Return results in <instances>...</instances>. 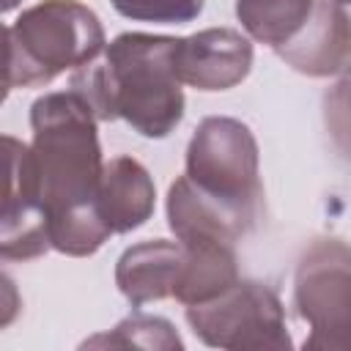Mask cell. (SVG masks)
Here are the masks:
<instances>
[{
	"label": "cell",
	"mask_w": 351,
	"mask_h": 351,
	"mask_svg": "<svg viewBox=\"0 0 351 351\" xmlns=\"http://www.w3.org/2000/svg\"><path fill=\"white\" fill-rule=\"evenodd\" d=\"M293 307L310 324L304 348L351 351V247L340 239H318L299 258L293 274Z\"/></svg>",
	"instance_id": "5"
},
{
	"label": "cell",
	"mask_w": 351,
	"mask_h": 351,
	"mask_svg": "<svg viewBox=\"0 0 351 351\" xmlns=\"http://www.w3.org/2000/svg\"><path fill=\"white\" fill-rule=\"evenodd\" d=\"M156 206L151 173L132 156L104 162L99 184V211L112 233H129L145 225Z\"/></svg>",
	"instance_id": "11"
},
{
	"label": "cell",
	"mask_w": 351,
	"mask_h": 351,
	"mask_svg": "<svg viewBox=\"0 0 351 351\" xmlns=\"http://www.w3.org/2000/svg\"><path fill=\"white\" fill-rule=\"evenodd\" d=\"M162 348V351H173V348H184V340L178 337L176 326L167 318L159 315H143L134 313L129 318H123L115 329L96 335L90 340L82 343V348Z\"/></svg>",
	"instance_id": "15"
},
{
	"label": "cell",
	"mask_w": 351,
	"mask_h": 351,
	"mask_svg": "<svg viewBox=\"0 0 351 351\" xmlns=\"http://www.w3.org/2000/svg\"><path fill=\"white\" fill-rule=\"evenodd\" d=\"M22 0H3V11H11V8H16Z\"/></svg>",
	"instance_id": "18"
},
{
	"label": "cell",
	"mask_w": 351,
	"mask_h": 351,
	"mask_svg": "<svg viewBox=\"0 0 351 351\" xmlns=\"http://www.w3.org/2000/svg\"><path fill=\"white\" fill-rule=\"evenodd\" d=\"M112 8L134 22L184 25L203 11V0H110Z\"/></svg>",
	"instance_id": "16"
},
{
	"label": "cell",
	"mask_w": 351,
	"mask_h": 351,
	"mask_svg": "<svg viewBox=\"0 0 351 351\" xmlns=\"http://www.w3.org/2000/svg\"><path fill=\"white\" fill-rule=\"evenodd\" d=\"M96 121L88 101L71 88L44 93L30 107V151L49 241L52 250L71 258L93 255L112 236L99 211L104 162Z\"/></svg>",
	"instance_id": "1"
},
{
	"label": "cell",
	"mask_w": 351,
	"mask_h": 351,
	"mask_svg": "<svg viewBox=\"0 0 351 351\" xmlns=\"http://www.w3.org/2000/svg\"><path fill=\"white\" fill-rule=\"evenodd\" d=\"M351 41V19L337 0H315L302 30L277 47V55L307 77H329L343 71Z\"/></svg>",
	"instance_id": "9"
},
{
	"label": "cell",
	"mask_w": 351,
	"mask_h": 351,
	"mask_svg": "<svg viewBox=\"0 0 351 351\" xmlns=\"http://www.w3.org/2000/svg\"><path fill=\"white\" fill-rule=\"evenodd\" d=\"M315 0H236L241 27L261 44L282 47L307 22Z\"/></svg>",
	"instance_id": "14"
},
{
	"label": "cell",
	"mask_w": 351,
	"mask_h": 351,
	"mask_svg": "<svg viewBox=\"0 0 351 351\" xmlns=\"http://www.w3.org/2000/svg\"><path fill=\"white\" fill-rule=\"evenodd\" d=\"M184 176L244 233L252 228L263 189L258 143L247 123L228 115L203 118L186 145Z\"/></svg>",
	"instance_id": "4"
},
{
	"label": "cell",
	"mask_w": 351,
	"mask_h": 351,
	"mask_svg": "<svg viewBox=\"0 0 351 351\" xmlns=\"http://www.w3.org/2000/svg\"><path fill=\"white\" fill-rule=\"evenodd\" d=\"M192 332L211 348H291L280 296L255 280H239L225 293L186 307Z\"/></svg>",
	"instance_id": "6"
},
{
	"label": "cell",
	"mask_w": 351,
	"mask_h": 351,
	"mask_svg": "<svg viewBox=\"0 0 351 351\" xmlns=\"http://www.w3.org/2000/svg\"><path fill=\"white\" fill-rule=\"evenodd\" d=\"M99 16L77 0H44L5 27V93L52 82L66 69L88 66L104 47Z\"/></svg>",
	"instance_id": "3"
},
{
	"label": "cell",
	"mask_w": 351,
	"mask_h": 351,
	"mask_svg": "<svg viewBox=\"0 0 351 351\" xmlns=\"http://www.w3.org/2000/svg\"><path fill=\"white\" fill-rule=\"evenodd\" d=\"M176 69L197 90H228L252 69V44L239 30L208 27L178 41Z\"/></svg>",
	"instance_id": "8"
},
{
	"label": "cell",
	"mask_w": 351,
	"mask_h": 351,
	"mask_svg": "<svg viewBox=\"0 0 351 351\" xmlns=\"http://www.w3.org/2000/svg\"><path fill=\"white\" fill-rule=\"evenodd\" d=\"M346 71H351V41H348V55H346V66H343Z\"/></svg>",
	"instance_id": "19"
},
{
	"label": "cell",
	"mask_w": 351,
	"mask_h": 351,
	"mask_svg": "<svg viewBox=\"0 0 351 351\" xmlns=\"http://www.w3.org/2000/svg\"><path fill=\"white\" fill-rule=\"evenodd\" d=\"M5 197H3V222H0V255L5 261H30L44 255L49 241V219L41 203L33 151L27 143L5 134Z\"/></svg>",
	"instance_id": "7"
},
{
	"label": "cell",
	"mask_w": 351,
	"mask_h": 351,
	"mask_svg": "<svg viewBox=\"0 0 351 351\" xmlns=\"http://www.w3.org/2000/svg\"><path fill=\"white\" fill-rule=\"evenodd\" d=\"M337 3H340V5H351V0H337Z\"/></svg>",
	"instance_id": "20"
},
{
	"label": "cell",
	"mask_w": 351,
	"mask_h": 351,
	"mask_svg": "<svg viewBox=\"0 0 351 351\" xmlns=\"http://www.w3.org/2000/svg\"><path fill=\"white\" fill-rule=\"evenodd\" d=\"M184 263L181 241H140L129 247L115 263V285L132 302V307H143L148 302H159L173 296Z\"/></svg>",
	"instance_id": "10"
},
{
	"label": "cell",
	"mask_w": 351,
	"mask_h": 351,
	"mask_svg": "<svg viewBox=\"0 0 351 351\" xmlns=\"http://www.w3.org/2000/svg\"><path fill=\"white\" fill-rule=\"evenodd\" d=\"M176 36L121 33L101 60L71 74L77 90L99 121L123 118L137 134L167 137L184 118V90L176 69Z\"/></svg>",
	"instance_id": "2"
},
{
	"label": "cell",
	"mask_w": 351,
	"mask_h": 351,
	"mask_svg": "<svg viewBox=\"0 0 351 351\" xmlns=\"http://www.w3.org/2000/svg\"><path fill=\"white\" fill-rule=\"evenodd\" d=\"M324 121L337 154L351 162V71L324 96Z\"/></svg>",
	"instance_id": "17"
},
{
	"label": "cell",
	"mask_w": 351,
	"mask_h": 351,
	"mask_svg": "<svg viewBox=\"0 0 351 351\" xmlns=\"http://www.w3.org/2000/svg\"><path fill=\"white\" fill-rule=\"evenodd\" d=\"M239 282L236 250L228 241L184 244V263L173 296L181 304H203Z\"/></svg>",
	"instance_id": "13"
},
{
	"label": "cell",
	"mask_w": 351,
	"mask_h": 351,
	"mask_svg": "<svg viewBox=\"0 0 351 351\" xmlns=\"http://www.w3.org/2000/svg\"><path fill=\"white\" fill-rule=\"evenodd\" d=\"M167 225L181 244H192V241L236 244L244 236V230L206 195H200L186 176L176 178L167 189Z\"/></svg>",
	"instance_id": "12"
}]
</instances>
